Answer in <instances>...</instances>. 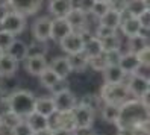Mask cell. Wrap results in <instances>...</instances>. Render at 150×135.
Listing matches in <instances>:
<instances>
[{
  "instance_id": "6da1fadb",
  "label": "cell",
  "mask_w": 150,
  "mask_h": 135,
  "mask_svg": "<svg viewBox=\"0 0 150 135\" xmlns=\"http://www.w3.org/2000/svg\"><path fill=\"white\" fill-rule=\"evenodd\" d=\"M147 122H149V106H146L139 99L126 100L120 105V114L115 122L118 129H134Z\"/></svg>"
},
{
  "instance_id": "7a4b0ae2",
  "label": "cell",
  "mask_w": 150,
  "mask_h": 135,
  "mask_svg": "<svg viewBox=\"0 0 150 135\" xmlns=\"http://www.w3.org/2000/svg\"><path fill=\"white\" fill-rule=\"evenodd\" d=\"M35 96L32 94V91L28 90H17L14 91L9 97H8V108L9 111L15 112L17 115H20L21 119L28 117L29 114H32L35 111Z\"/></svg>"
},
{
  "instance_id": "3957f363",
  "label": "cell",
  "mask_w": 150,
  "mask_h": 135,
  "mask_svg": "<svg viewBox=\"0 0 150 135\" xmlns=\"http://www.w3.org/2000/svg\"><path fill=\"white\" fill-rule=\"evenodd\" d=\"M129 90L126 84H103L100 88V100L105 103H112V105H121L123 102L127 100Z\"/></svg>"
},
{
  "instance_id": "277c9868",
  "label": "cell",
  "mask_w": 150,
  "mask_h": 135,
  "mask_svg": "<svg viewBox=\"0 0 150 135\" xmlns=\"http://www.w3.org/2000/svg\"><path fill=\"white\" fill-rule=\"evenodd\" d=\"M26 28V18L24 15L15 12V11H9L6 14V17L2 20L0 23V29L5 31V32H9L11 35H18L24 31Z\"/></svg>"
},
{
  "instance_id": "5b68a950",
  "label": "cell",
  "mask_w": 150,
  "mask_h": 135,
  "mask_svg": "<svg viewBox=\"0 0 150 135\" xmlns=\"http://www.w3.org/2000/svg\"><path fill=\"white\" fill-rule=\"evenodd\" d=\"M129 94H134L135 99H141L144 97L146 94L150 93V84H149V77L141 75V73H135L130 75V79L127 80L126 84Z\"/></svg>"
},
{
  "instance_id": "8992f818",
  "label": "cell",
  "mask_w": 150,
  "mask_h": 135,
  "mask_svg": "<svg viewBox=\"0 0 150 135\" xmlns=\"http://www.w3.org/2000/svg\"><path fill=\"white\" fill-rule=\"evenodd\" d=\"M52 99H53V102H55L56 112H71L76 108V105H77L74 94L70 91L68 88L61 90V91H56Z\"/></svg>"
},
{
  "instance_id": "52a82bcc",
  "label": "cell",
  "mask_w": 150,
  "mask_h": 135,
  "mask_svg": "<svg viewBox=\"0 0 150 135\" xmlns=\"http://www.w3.org/2000/svg\"><path fill=\"white\" fill-rule=\"evenodd\" d=\"M61 49L67 52L68 55H74V53L83 52V44H85V35L79 32H71L68 33L64 40L59 41Z\"/></svg>"
},
{
  "instance_id": "ba28073f",
  "label": "cell",
  "mask_w": 150,
  "mask_h": 135,
  "mask_svg": "<svg viewBox=\"0 0 150 135\" xmlns=\"http://www.w3.org/2000/svg\"><path fill=\"white\" fill-rule=\"evenodd\" d=\"M71 114H73L74 128H88V126L93 124L96 112L83 105H76V108L73 109Z\"/></svg>"
},
{
  "instance_id": "9c48e42d",
  "label": "cell",
  "mask_w": 150,
  "mask_h": 135,
  "mask_svg": "<svg viewBox=\"0 0 150 135\" xmlns=\"http://www.w3.org/2000/svg\"><path fill=\"white\" fill-rule=\"evenodd\" d=\"M117 65L123 70V73L125 75H135L139 71V68L143 67L141 65V62L138 59V56L135 53H125V55H120V59L117 62Z\"/></svg>"
},
{
  "instance_id": "30bf717a",
  "label": "cell",
  "mask_w": 150,
  "mask_h": 135,
  "mask_svg": "<svg viewBox=\"0 0 150 135\" xmlns=\"http://www.w3.org/2000/svg\"><path fill=\"white\" fill-rule=\"evenodd\" d=\"M50 28H52V20L49 17H41L32 26L33 38L41 43H47L50 40Z\"/></svg>"
},
{
  "instance_id": "8fae6325",
  "label": "cell",
  "mask_w": 150,
  "mask_h": 135,
  "mask_svg": "<svg viewBox=\"0 0 150 135\" xmlns=\"http://www.w3.org/2000/svg\"><path fill=\"white\" fill-rule=\"evenodd\" d=\"M41 2L42 0H9V5L21 15H32L40 9Z\"/></svg>"
},
{
  "instance_id": "7c38bea8",
  "label": "cell",
  "mask_w": 150,
  "mask_h": 135,
  "mask_svg": "<svg viewBox=\"0 0 150 135\" xmlns=\"http://www.w3.org/2000/svg\"><path fill=\"white\" fill-rule=\"evenodd\" d=\"M73 29L71 26L68 24V21L65 18H56V20H52V28H50V38L55 40V41H61L64 40L68 33H71Z\"/></svg>"
},
{
  "instance_id": "4fadbf2b",
  "label": "cell",
  "mask_w": 150,
  "mask_h": 135,
  "mask_svg": "<svg viewBox=\"0 0 150 135\" xmlns=\"http://www.w3.org/2000/svg\"><path fill=\"white\" fill-rule=\"evenodd\" d=\"M73 8V0H50L49 3V11L56 18H65Z\"/></svg>"
},
{
  "instance_id": "5bb4252c",
  "label": "cell",
  "mask_w": 150,
  "mask_h": 135,
  "mask_svg": "<svg viewBox=\"0 0 150 135\" xmlns=\"http://www.w3.org/2000/svg\"><path fill=\"white\" fill-rule=\"evenodd\" d=\"M65 20L71 26L73 32H82V29L86 26V14L81 11L79 8H73L65 17Z\"/></svg>"
},
{
  "instance_id": "9a60e30c",
  "label": "cell",
  "mask_w": 150,
  "mask_h": 135,
  "mask_svg": "<svg viewBox=\"0 0 150 135\" xmlns=\"http://www.w3.org/2000/svg\"><path fill=\"white\" fill-rule=\"evenodd\" d=\"M47 67H49V64L46 61V56H35V58L24 59V68L32 76H40Z\"/></svg>"
},
{
  "instance_id": "2e32d148",
  "label": "cell",
  "mask_w": 150,
  "mask_h": 135,
  "mask_svg": "<svg viewBox=\"0 0 150 135\" xmlns=\"http://www.w3.org/2000/svg\"><path fill=\"white\" fill-rule=\"evenodd\" d=\"M5 53H6L9 58H12L17 64H18V62H21V61L26 59V53H28V44L23 43L21 40H17V38H15V40L12 41L11 46L6 49Z\"/></svg>"
},
{
  "instance_id": "e0dca14e",
  "label": "cell",
  "mask_w": 150,
  "mask_h": 135,
  "mask_svg": "<svg viewBox=\"0 0 150 135\" xmlns=\"http://www.w3.org/2000/svg\"><path fill=\"white\" fill-rule=\"evenodd\" d=\"M102 73H103L105 84H125L126 75L123 73V70L117 64H109Z\"/></svg>"
},
{
  "instance_id": "ac0fdd59",
  "label": "cell",
  "mask_w": 150,
  "mask_h": 135,
  "mask_svg": "<svg viewBox=\"0 0 150 135\" xmlns=\"http://www.w3.org/2000/svg\"><path fill=\"white\" fill-rule=\"evenodd\" d=\"M53 73L59 77V79H65L70 73H71V67L68 64V59L67 56H58L53 61L50 62V67H49Z\"/></svg>"
},
{
  "instance_id": "d6986e66",
  "label": "cell",
  "mask_w": 150,
  "mask_h": 135,
  "mask_svg": "<svg viewBox=\"0 0 150 135\" xmlns=\"http://www.w3.org/2000/svg\"><path fill=\"white\" fill-rule=\"evenodd\" d=\"M121 31L127 38H134L143 33V28L139 24V20L135 17H127L126 20H121Z\"/></svg>"
},
{
  "instance_id": "ffe728a7",
  "label": "cell",
  "mask_w": 150,
  "mask_h": 135,
  "mask_svg": "<svg viewBox=\"0 0 150 135\" xmlns=\"http://www.w3.org/2000/svg\"><path fill=\"white\" fill-rule=\"evenodd\" d=\"M26 123L29 124V128L32 129V132H38L42 129H49V120L47 117H44L38 112H32L26 117Z\"/></svg>"
},
{
  "instance_id": "44dd1931",
  "label": "cell",
  "mask_w": 150,
  "mask_h": 135,
  "mask_svg": "<svg viewBox=\"0 0 150 135\" xmlns=\"http://www.w3.org/2000/svg\"><path fill=\"white\" fill-rule=\"evenodd\" d=\"M35 112H38L44 117H50L53 112H56L55 109V102L52 97H41L35 100Z\"/></svg>"
},
{
  "instance_id": "7402d4cb",
  "label": "cell",
  "mask_w": 150,
  "mask_h": 135,
  "mask_svg": "<svg viewBox=\"0 0 150 135\" xmlns=\"http://www.w3.org/2000/svg\"><path fill=\"white\" fill-rule=\"evenodd\" d=\"M83 53H85V56H86L88 59L102 55V53H103V49H102V43H100V40H99V38H96V37L85 38Z\"/></svg>"
},
{
  "instance_id": "603a6c76",
  "label": "cell",
  "mask_w": 150,
  "mask_h": 135,
  "mask_svg": "<svg viewBox=\"0 0 150 135\" xmlns=\"http://www.w3.org/2000/svg\"><path fill=\"white\" fill-rule=\"evenodd\" d=\"M125 11L129 12V17L138 18L141 14L149 11V2H144V0H127Z\"/></svg>"
},
{
  "instance_id": "cb8c5ba5",
  "label": "cell",
  "mask_w": 150,
  "mask_h": 135,
  "mask_svg": "<svg viewBox=\"0 0 150 135\" xmlns=\"http://www.w3.org/2000/svg\"><path fill=\"white\" fill-rule=\"evenodd\" d=\"M17 62L9 58L6 55V53H3V56L0 58V76L2 77H9L12 75H15V71H17Z\"/></svg>"
},
{
  "instance_id": "d4e9b609",
  "label": "cell",
  "mask_w": 150,
  "mask_h": 135,
  "mask_svg": "<svg viewBox=\"0 0 150 135\" xmlns=\"http://www.w3.org/2000/svg\"><path fill=\"white\" fill-rule=\"evenodd\" d=\"M68 64L71 67V71H83L88 67V58L85 56V53H74V55H68Z\"/></svg>"
},
{
  "instance_id": "484cf974",
  "label": "cell",
  "mask_w": 150,
  "mask_h": 135,
  "mask_svg": "<svg viewBox=\"0 0 150 135\" xmlns=\"http://www.w3.org/2000/svg\"><path fill=\"white\" fill-rule=\"evenodd\" d=\"M38 77H40L41 85H42V87H46V88H49V90H55V88L58 87V84L61 82V80H62V79H59V77H58V76H56L49 67L44 70Z\"/></svg>"
},
{
  "instance_id": "4316f807",
  "label": "cell",
  "mask_w": 150,
  "mask_h": 135,
  "mask_svg": "<svg viewBox=\"0 0 150 135\" xmlns=\"http://www.w3.org/2000/svg\"><path fill=\"white\" fill-rule=\"evenodd\" d=\"M100 24L117 31V28L121 24V14L117 12V11H114V9H109V11L100 18Z\"/></svg>"
},
{
  "instance_id": "83f0119b",
  "label": "cell",
  "mask_w": 150,
  "mask_h": 135,
  "mask_svg": "<svg viewBox=\"0 0 150 135\" xmlns=\"http://www.w3.org/2000/svg\"><path fill=\"white\" fill-rule=\"evenodd\" d=\"M120 114V105H112V103H105L102 106V117L108 123H115Z\"/></svg>"
},
{
  "instance_id": "f1b7e54d",
  "label": "cell",
  "mask_w": 150,
  "mask_h": 135,
  "mask_svg": "<svg viewBox=\"0 0 150 135\" xmlns=\"http://www.w3.org/2000/svg\"><path fill=\"white\" fill-rule=\"evenodd\" d=\"M0 117H2V128H6L9 131H12L15 126H18L23 122V119L20 115H17L15 112H12L9 109H8L6 112H3V114H0Z\"/></svg>"
},
{
  "instance_id": "f546056e",
  "label": "cell",
  "mask_w": 150,
  "mask_h": 135,
  "mask_svg": "<svg viewBox=\"0 0 150 135\" xmlns=\"http://www.w3.org/2000/svg\"><path fill=\"white\" fill-rule=\"evenodd\" d=\"M49 47L46 43H41L35 40L33 43H30L28 46V53H26V58H35V56H46Z\"/></svg>"
},
{
  "instance_id": "4dcf8cb0",
  "label": "cell",
  "mask_w": 150,
  "mask_h": 135,
  "mask_svg": "<svg viewBox=\"0 0 150 135\" xmlns=\"http://www.w3.org/2000/svg\"><path fill=\"white\" fill-rule=\"evenodd\" d=\"M102 43V49H103V53H114V52H120V47H121V41L117 35H112L109 38H105V40H100Z\"/></svg>"
},
{
  "instance_id": "1f68e13d",
  "label": "cell",
  "mask_w": 150,
  "mask_h": 135,
  "mask_svg": "<svg viewBox=\"0 0 150 135\" xmlns=\"http://www.w3.org/2000/svg\"><path fill=\"white\" fill-rule=\"evenodd\" d=\"M146 47H149V41H147V38L144 37L143 33L138 35V37L129 38V52L130 53H135V55H137L138 52H141Z\"/></svg>"
},
{
  "instance_id": "d6a6232c",
  "label": "cell",
  "mask_w": 150,
  "mask_h": 135,
  "mask_svg": "<svg viewBox=\"0 0 150 135\" xmlns=\"http://www.w3.org/2000/svg\"><path fill=\"white\" fill-rule=\"evenodd\" d=\"M88 65H90L93 70H96V71H103L109 65V61H108L106 55L102 53V55H99V56H94V58L88 59Z\"/></svg>"
},
{
  "instance_id": "836d02e7",
  "label": "cell",
  "mask_w": 150,
  "mask_h": 135,
  "mask_svg": "<svg viewBox=\"0 0 150 135\" xmlns=\"http://www.w3.org/2000/svg\"><path fill=\"white\" fill-rule=\"evenodd\" d=\"M109 9H111L109 3H106V2H94V5L91 8V14L96 15V17H99V18H102Z\"/></svg>"
},
{
  "instance_id": "e575fe53",
  "label": "cell",
  "mask_w": 150,
  "mask_h": 135,
  "mask_svg": "<svg viewBox=\"0 0 150 135\" xmlns=\"http://www.w3.org/2000/svg\"><path fill=\"white\" fill-rule=\"evenodd\" d=\"M81 105H83V106H86V108H90L91 111L96 112L97 108H102V100H100L99 96H85Z\"/></svg>"
},
{
  "instance_id": "d590c367",
  "label": "cell",
  "mask_w": 150,
  "mask_h": 135,
  "mask_svg": "<svg viewBox=\"0 0 150 135\" xmlns=\"http://www.w3.org/2000/svg\"><path fill=\"white\" fill-rule=\"evenodd\" d=\"M14 40H15L14 35H11L9 32H5V31L0 29V50L6 52V49L11 46Z\"/></svg>"
},
{
  "instance_id": "8d00e7d4",
  "label": "cell",
  "mask_w": 150,
  "mask_h": 135,
  "mask_svg": "<svg viewBox=\"0 0 150 135\" xmlns=\"http://www.w3.org/2000/svg\"><path fill=\"white\" fill-rule=\"evenodd\" d=\"M112 35H117L115 29L106 28V26H102V24L97 26V29H96V38H99V40H105V38L112 37Z\"/></svg>"
},
{
  "instance_id": "74e56055",
  "label": "cell",
  "mask_w": 150,
  "mask_h": 135,
  "mask_svg": "<svg viewBox=\"0 0 150 135\" xmlns=\"http://www.w3.org/2000/svg\"><path fill=\"white\" fill-rule=\"evenodd\" d=\"M32 129L29 128V124L26 123L24 120L18 124V126H15V128L12 129V135H32Z\"/></svg>"
},
{
  "instance_id": "f35d334b",
  "label": "cell",
  "mask_w": 150,
  "mask_h": 135,
  "mask_svg": "<svg viewBox=\"0 0 150 135\" xmlns=\"http://www.w3.org/2000/svg\"><path fill=\"white\" fill-rule=\"evenodd\" d=\"M137 56H138V59H139V62H141L143 67H149L150 65V47H146L141 52H138Z\"/></svg>"
},
{
  "instance_id": "ab89813d",
  "label": "cell",
  "mask_w": 150,
  "mask_h": 135,
  "mask_svg": "<svg viewBox=\"0 0 150 135\" xmlns=\"http://www.w3.org/2000/svg\"><path fill=\"white\" fill-rule=\"evenodd\" d=\"M138 20H139V24H141V28H143V31L150 29V11H146L144 14H141L138 17Z\"/></svg>"
},
{
  "instance_id": "60d3db41",
  "label": "cell",
  "mask_w": 150,
  "mask_h": 135,
  "mask_svg": "<svg viewBox=\"0 0 150 135\" xmlns=\"http://www.w3.org/2000/svg\"><path fill=\"white\" fill-rule=\"evenodd\" d=\"M93 5H94V0H81V3H79V9L83 11L85 14L86 12H91Z\"/></svg>"
},
{
  "instance_id": "b9f144b4",
  "label": "cell",
  "mask_w": 150,
  "mask_h": 135,
  "mask_svg": "<svg viewBox=\"0 0 150 135\" xmlns=\"http://www.w3.org/2000/svg\"><path fill=\"white\" fill-rule=\"evenodd\" d=\"M71 132L73 135H96L94 131L91 129V126H88V128H74Z\"/></svg>"
},
{
  "instance_id": "7bdbcfd3",
  "label": "cell",
  "mask_w": 150,
  "mask_h": 135,
  "mask_svg": "<svg viewBox=\"0 0 150 135\" xmlns=\"http://www.w3.org/2000/svg\"><path fill=\"white\" fill-rule=\"evenodd\" d=\"M9 12V9H8V6L3 5V3H0V23H2V20L6 17V14Z\"/></svg>"
},
{
  "instance_id": "ee69618b",
  "label": "cell",
  "mask_w": 150,
  "mask_h": 135,
  "mask_svg": "<svg viewBox=\"0 0 150 135\" xmlns=\"http://www.w3.org/2000/svg\"><path fill=\"white\" fill-rule=\"evenodd\" d=\"M52 135H73V132L67 129H55L52 131Z\"/></svg>"
},
{
  "instance_id": "f6af8a7d",
  "label": "cell",
  "mask_w": 150,
  "mask_h": 135,
  "mask_svg": "<svg viewBox=\"0 0 150 135\" xmlns=\"http://www.w3.org/2000/svg\"><path fill=\"white\" fill-rule=\"evenodd\" d=\"M117 135H135L132 129H118V134Z\"/></svg>"
},
{
  "instance_id": "bcb514c9",
  "label": "cell",
  "mask_w": 150,
  "mask_h": 135,
  "mask_svg": "<svg viewBox=\"0 0 150 135\" xmlns=\"http://www.w3.org/2000/svg\"><path fill=\"white\" fill-rule=\"evenodd\" d=\"M32 135H52V129H42L38 132H33Z\"/></svg>"
},
{
  "instance_id": "7dc6e473",
  "label": "cell",
  "mask_w": 150,
  "mask_h": 135,
  "mask_svg": "<svg viewBox=\"0 0 150 135\" xmlns=\"http://www.w3.org/2000/svg\"><path fill=\"white\" fill-rule=\"evenodd\" d=\"M94 2H106V3H108L109 0H94Z\"/></svg>"
},
{
  "instance_id": "c3c4849f",
  "label": "cell",
  "mask_w": 150,
  "mask_h": 135,
  "mask_svg": "<svg viewBox=\"0 0 150 135\" xmlns=\"http://www.w3.org/2000/svg\"><path fill=\"white\" fill-rule=\"evenodd\" d=\"M3 53H5L3 50H0V58H2V56H3Z\"/></svg>"
},
{
  "instance_id": "681fc988",
  "label": "cell",
  "mask_w": 150,
  "mask_h": 135,
  "mask_svg": "<svg viewBox=\"0 0 150 135\" xmlns=\"http://www.w3.org/2000/svg\"><path fill=\"white\" fill-rule=\"evenodd\" d=\"M2 79H3V77H2V76H0V87H2Z\"/></svg>"
},
{
  "instance_id": "f907efd6",
  "label": "cell",
  "mask_w": 150,
  "mask_h": 135,
  "mask_svg": "<svg viewBox=\"0 0 150 135\" xmlns=\"http://www.w3.org/2000/svg\"><path fill=\"white\" fill-rule=\"evenodd\" d=\"M0 128H2V117H0Z\"/></svg>"
},
{
  "instance_id": "816d5d0a",
  "label": "cell",
  "mask_w": 150,
  "mask_h": 135,
  "mask_svg": "<svg viewBox=\"0 0 150 135\" xmlns=\"http://www.w3.org/2000/svg\"><path fill=\"white\" fill-rule=\"evenodd\" d=\"M144 2H149V0H144Z\"/></svg>"
},
{
  "instance_id": "f5cc1de1",
  "label": "cell",
  "mask_w": 150,
  "mask_h": 135,
  "mask_svg": "<svg viewBox=\"0 0 150 135\" xmlns=\"http://www.w3.org/2000/svg\"><path fill=\"white\" fill-rule=\"evenodd\" d=\"M0 135H3V134H2V132H0Z\"/></svg>"
}]
</instances>
